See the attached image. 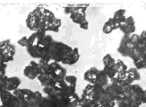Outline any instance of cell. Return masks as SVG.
Wrapping results in <instances>:
<instances>
[{"label": "cell", "instance_id": "cell-1", "mask_svg": "<svg viewBox=\"0 0 146 107\" xmlns=\"http://www.w3.org/2000/svg\"><path fill=\"white\" fill-rule=\"evenodd\" d=\"M61 19L56 18L52 11H50L41 5L31 11L26 18V26L33 33H45L54 31L58 33L61 27Z\"/></svg>", "mask_w": 146, "mask_h": 107}, {"label": "cell", "instance_id": "cell-2", "mask_svg": "<svg viewBox=\"0 0 146 107\" xmlns=\"http://www.w3.org/2000/svg\"><path fill=\"white\" fill-rule=\"evenodd\" d=\"M53 41L52 36L45 33H33L28 37L26 50L29 55L34 59L50 62L49 49Z\"/></svg>", "mask_w": 146, "mask_h": 107}, {"label": "cell", "instance_id": "cell-3", "mask_svg": "<svg viewBox=\"0 0 146 107\" xmlns=\"http://www.w3.org/2000/svg\"><path fill=\"white\" fill-rule=\"evenodd\" d=\"M123 88V96L116 102L117 107H140L146 103V92L140 85L132 84Z\"/></svg>", "mask_w": 146, "mask_h": 107}, {"label": "cell", "instance_id": "cell-4", "mask_svg": "<svg viewBox=\"0 0 146 107\" xmlns=\"http://www.w3.org/2000/svg\"><path fill=\"white\" fill-rule=\"evenodd\" d=\"M132 36V49L129 58L134 61L137 70L145 69L146 68V31H143L140 35L136 33Z\"/></svg>", "mask_w": 146, "mask_h": 107}, {"label": "cell", "instance_id": "cell-5", "mask_svg": "<svg viewBox=\"0 0 146 107\" xmlns=\"http://www.w3.org/2000/svg\"><path fill=\"white\" fill-rule=\"evenodd\" d=\"M89 5H67L64 7V12L70 15V19L73 23L79 24L82 30L89 29V23L86 19V10Z\"/></svg>", "mask_w": 146, "mask_h": 107}, {"label": "cell", "instance_id": "cell-6", "mask_svg": "<svg viewBox=\"0 0 146 107\" xmlns=\"http://www.w3.org/2000/svg\"><path fill=\"white\" fill-rule=\"evenodd\" d=\"M73 48L70 47L67 44L58 41H53L51 45H50L49 49V58L50 61L58 62V63H64L66 58L72 52Z\"/></svg>", "mask_w": 146, "mask_h": 107}, {"label": "cell", "instance_id": "cell-7", "mask_svg": "<svg viewBox=\"0 0 146 107\" xmlns=\"http://www.w3.org/2000/svg\"><path fill=\"white\" fill-rule=\"evenodd\" d=\"M91 99L101 107H115L116 102L113 101L105 91V88H93L90 93Z\"/></svg>", "mask_w": 146, "mask_h": 107}, {"label": "cell", "instance_id": "cell-8", "mask_svg": "<svg viewBox=\"0 0 146 107\" xmlns=\"http://www.w3.org/2000/svg\"><path fill=\"white\" fill-rule=\"evenodd\" d=\"M76 82H77V78L75 76H67L61 80L56 82V86L60 90V93L63 96L68 97L72 94L75 93L76 90Z\"/></svg>", "mask_w": 146, "mask_h": 107}, {"label": "cell", "instance_id": "cell-9", "mask_svg": "<svg viewBox=\"0 0 146 107\" xmlns=\"http://www.w3.org/2000/svg\"><path fill=\"white\" fill-rule=\"evenodd\" d=\"M0 102L5 107H28L25 101L19 99L7 90L0 92Z\"/></svg>", "mask_w": 146, "mask_h": 107}, {"label": "cell", "instance_id": "cell-10", "mask_svg": "<svg viewBox=\"0 0 146 107\" xmlns=\"http://www.w3.org/2000/svg\"><path fill=\"white\" fill-rule=\"evenodd\" d=\"M16 53L15 46L13 45L9 40H5L0 42V60L7 64L13 61Z\"/></svg>", "mask_w": 146, "mask_h": 107}, {"label": "cell", "instance_id": "cell-11", "mask_svg": "<svg viewBox=\"0 0 146 107\" xmlns=\"http://www.w3.org/2000/svg\"><path fill=\"white\" fill-rule=\"evenodd\" d=\"M105 91L113 101L117 102V100L123 96L124 88L117 81H116L115 79H111L110 80L109 85L105 87Z\"/></svg>", "mask_w": 146, "mask_h": 107}, {"label": "cell", "instance_id": "cell-12", "mask_svg": "<svg viewBox=\"0 0 146 107\" xmlns=\"http://www.w3.org/2000/svg\"><path fill=\"white\" fill-rule=\"evenodd\" d=\"M102 62H103V65H104V68H103L102 70L108 76V78H110V80L113 79L116 77V74H117L116 60L114 59L110 54H106L103 57Z\"/></svg>", "mask_w": 146, "mask_h": 107}, {"label": "cell", "instance_id": "cell-13", "mask_svg": "<svg viewBox=\"0 0 146 107\" xmlns=\"http://www.w3.org/2000/svg\"><path fill=\"white\" fill-rule=\"evenodd\" d=\"M48 74L51 75L56 82H58L66 77V68L58 62L50 61L48 65Z\"/></svg>", "mask_w": 146, "mask_h": 107}, {"label": "cell", "instance_id": "cell-14", "mask_svg": "<svg viewBox=\"0 0 146 107\" xmlns=\"http://www.w3.org/2000/svg\"><path fill=\"white\" fill-rule=\"evenodd\" d=\"M132 36L131 35H124L122 37L121 41H120V44L117 48V51L120 55L123 57H129L131 49H132Z\"/></svg>", "mask_w": 146, "mask_h": 107}, {"label": "cell", "instance_id": "cell-15", "mask_svg": "<svg viewBox=\"0 0 146 107\" xmlns=\"http://www.w3.org/2000/svg\"><path fill=\"white\" fill-rule=\"evenodd\" d=\"M23 75L28 79L33 80L36 79L40 75V68L38 66V63L35 61H31L29 65H27L23 69Z\"/></svg>", "mask_w": 146, "mask_h": 107}, {"label": "cell", "instance_id": "cell-16", "mask_svg": "<svg viewBox=\"0 0 146 107\" xmlns=\"http://www.w3.org/2000/svg\"><path fill=\"white\" fill-rule=\"evenodd\" d=\"M118 29L122 31L124 35H131L133 33H135L136 28H135V21L134 17L133 16L125 17V20L120 25Z\"/></svg>", "mask_w": 146, "mask_h": 107}, {"label": "cell", "instance_id": "cell-17", "mask_svg": "<svg viewBox=\"0 0 146 107\" xmlns=\"http://www.w3.org/2000/svg\"><path fill=\"white\" fill-rule=\"evenodd\" d=\"M116 69H117V74H116V77L114 78L113 79H115L116 81L118 82V83L121 84V82L124 80V78L125 77L126 71H127L128 68H127V67H126V65L124 63L123 60H116Z\"/></svg>", "mask_w": 146, "mask_h": 107}, {"label": "cell", "instance_id": "cell-18", "mask_svg": "<svg viewBox=\"0 0 146 107\" xmlns=\"http://www.w3.org/2000/svg\"><path fill=\"white\" fill-rule=\"evenodd\" d=\"M110 83V78L105 74V72L101 69L99 71L94 83L92 84L93 88H105Z\"/></svg>", "mask_w": 146, "mask_h": 107}, {"label": "cell", "instance_id": "cell-19", "mask_svg": "<svg viewBox=\"0 0 146 107\" xmlns=\"http://www.w3.org/2000/svg\"><path fill=\"white\" fill-rule=\"evenodd\" d=\"M12 93L19 99L23 100L26 103H28L31 100V96H33V91H31V89H27V88H17L16 90L13 91Z\"/></svg>", "mask_w": 146, "mask_h": 107}, {"label": "cell", "instance_id": "cell-20", "mask_svg": "<svg viewBox=\"0 0 146 107\" xmlns=\"http://www.w3.org/2000/svg\"><path fill=\"white\" fill-rule=\"evenodd\" d=\"M37 79L40 81V83L42 86V87L54 86L56 84V80L50 74L40 75L39 77L37 78Z\"/></svg>", "mask_w": 146, "mask_h": 107}, {"label": "cell", "instance_id": "cell-21", "mask_svg": "<svg viewBox=\"0 0 146 107\" xmlns=\"http://www.w3.org/2000/svg\"><path fill=\"white\" fill-rule=\"evenodd\" d=\"M100 71V69L97 68L96 67H92L86 70L84 72V81H86L88 84H91L92 85L95 81V78H96L97 75Z\"/></svg>", "mask_w": 146, "mask_h": 107}, {"label": "cell", "instance_id": "cell-22", "mask_svg": "<svg viewBox=\"0 0 146 107\" xmlns=\"http://www.w3.org/2000/svg\"><path fill=\"white\" fill-rule=\"evenodd\" d=\"M112 18V21L115 24V26L117 29L119 28V26L121 25L124 21L125 20V9H118L115 13H114V15Z\"/></svg>", "mask_w": 146, "mask_h": 107}, {"label": "cell", "instance_id": "cell-23", "mask_svg": "<svg viewBox=\"0 0 146 107\" xmlns=\"http://www.w3.org/2000/svg\"><path fill=\"white\" fill-rule=\"evenodd\" d=\"M80 99H81V106L80 107H101L98 104L93 102V101L91 99L90 94H88L82 93Z\"/></svg>", "mask_w": 146, "mask_h": 107}, {"label": "cell", "instance_id": "cell-24", "mask_svg": "<svg viewBox=\"0 0 146 107\" xmlns=\"http://www.w3.org/2000/svg\"><path fill=\"white\" fill-rule=\"evenodd\" d=\"M80 59V52L78 48H74L72 52L69 54V56L66 58L65 62L63 64L65 65H74Z\"/></svg>", "mask_w": 146, "mask_h": 107}, {"label": "cell", "instance_id": "cell-25", "mask_svg": "<svg viewBox=\"0 0 146 107\" xmlns=\"http://www.w3.org/2000/svg\"><path fill=\"white\" fill-rule=\"evenodd\" d=\"M42 100H43V96L41 94V93L39 91H35L33 92L31 100L27 103L28 107H37L42 102Z\"/></svg>", "mask_w": 146, "mask_h": 107}, {"label": "cell", "instance_id": "cell-26", "mask_svg": "<svg viewBox=\"0 0 146 107\" xmlns=\"http://www.w3.org/2000/svg\"><path fill=\"white\" fill-rule=\"evenodd\" d=\"M21 85V79L17 77H11L8 78V85H7V91L13 92L19 88Z\"/></svg>", "mask_w": 146, "mask_h": 107}, {"label": "cell", "instance_id": "cell-27", "mask_svg": "<svg viewBox=\"0 0 146 107\" xmlns=\"http://www.w3.org/2000/svg\"><path fill=\"white\" fill-rule=\"evenodd\" d=\"M115 30H117V28H116L115 24H114V23L112 21V18H110L109 20L104 23L103 27H102V31L105 34H110Z\"/></svg>", "mask_w": 146, "mask_h": 107}, {"label": "cell", "instance_id": "cell-28", "mask_svg": "<svg viewBox=\"0 0 146 107\" xmlns=\"http://www.w3.org/2000/svg\"><path fill=\"white\" fill-rule=\"evenodd\" d=\"M126 74H127L130 78L133 80V81H139L141 79V75L139 73V71L135 68H131L129 69H127V71H126Z\"/></svg>", "mask_w": 146, "mask_h": 107}, {"label": "cell", "instance_id": "cell-29", "mask_svg": "<svg viewBox=\"0 0 146 107\" xmlns=\"http://www.w3.org/2000/svg\"><path fill=\"white\" fill-rule=\"evenodd\" d=\"M48 65H49V62L40 60V61L38 62V66H39V68H40V75L48 74Z\"/></svg>", "mask_w": 146, "mask_h": 107}, {"label": "cell", "instance_id": "cell-30", "mask_svg": "<svg viewBox=\"0 0 146 107\" xmlns=\"http://www.w3.org/2000/svg\"><path fill=\"white\" fill-rule=\"evenodd\" d=\"M8 78L6 75H0V92L7 90Z\"/></svg>", "mask_w": 146, "mask_h": 107}, {"label": "cell", "instance_id": "cell-31", "mask_svg": "<svg viewBox=\"0 0 146 107\" xmlns=\"http://www.w3.org/2000/svg\"><path fill=\"white\" fill-rule=\"evenodd\" d=\"M17 43H18V45H20L21 47L26 48L27 44H28V37L27 36H23L21 39L17 41Z\"/></svg>", "mask_w": 146, "mask_h": 107}, {"label": "cell", "instance_id": "cell-32", "mask_svg": "<svg viewBox=\"0 0 146 107\" xmlns=\"http://www.w3.org/2000/svg\"><path fill=\"white\" fill-rule=\"evenodd\" d=\"M6 68H7V64L3 62L2 60H0V75H5Z\"/></svg>", "mask_w": 146, "mask_h": 107}, {"label": "cell", "instance_id": "cell-33", "mask_svg": "<svg viewBox=\"0 0 146 107\" xmlns=\"http://www.w3.org/2000/svg\"><path fill=\"white\" fill-rule=\"evenodd\" d=\"M0 107H5V106H3V105H2L1 104H0Z\"/></svg>", "mask_w": 146, "mask_h": 107}]
</instances>
